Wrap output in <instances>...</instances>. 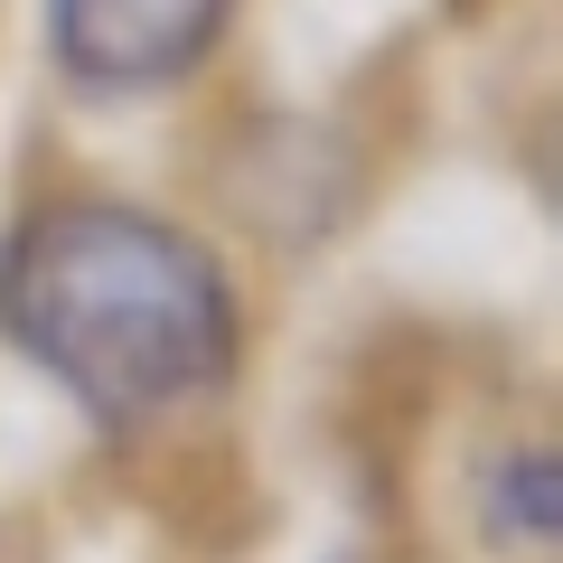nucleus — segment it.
<instances>
[{"mask_svg": "<svg viewBox=\"0 0 563 563\" xmlns=\"http://www.w3.org/2000/svg\"><path fill=\"white\" fill-rule=\"evenodd\" d=\"M0 339L103 432H141L235 376L244 310L188 225L122 198H57L0 244Z\"/></svg>", "mask_w": 563, "mask_h": 563, "instance_id": "f257e3e1", "label": "nucleus"}, {"mask_svg": "<svg viewBox=\"0 0 563 563\" xmlns=\"http://www.w3.org/2000/svg\"><path fill=\"white\" fill-rule=\"evenodd\" d=\"M235 0H47V57L76 95L141 103L217 57Z\"/></svg>", "mask_w": 563, "mask_h": 563, "instance_id": "f03ea898", "label": "nucleus"}, {"mask_svg": "<svg viewBox=\"0 0 563 563\" xmlns=\"http://www.w3.org/2000/svg\"><path fill=\"white\" fill-rule=\"evenodd\" d=\"M479 526L507 544V554H544V544H554V526H563V470H554V451H544V442H517V451L488 461Z\"/></svg>", "mask_w": 563, "mask_h": 563, "instance_id": "7ed1b4c3", "label": "nucleus"}, {"mask_svg": "<svg viewBox=\"0 0 563 563\" xmlns=\"http://www.w3.org/2000/svg\"><path fill=\"white\" fill-rule=\"evenodd\" d=\"M339 563H357V554H339Z\"/></svg>", "mask_w": 563, "mask_h": 563, "instance_id": "20e7f679", "label": "nucleus"}]
</instances>
